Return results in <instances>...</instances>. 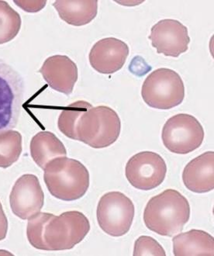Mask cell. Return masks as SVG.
I'll list each match as a JSON object with an SVG mask.
<instances>
[{
  "label": "cell",
  "mask_w": 214,
  "mask_h": 256,
  "mask_svg": "<svg viewBox=\"0 0 214 256\" xmlns=\"http://www.w3.org/2000/svg\"><path fill=\"white\" fill-rule=\"evenodd\" d=\"M54 214L48 213H39L28 219L26 236L30 244L36 250H44L43 236L45 224Z\"/></svg>",
  "instance_id": "44dd1931"
},
{
  "label": "cell",
  "mask_w": 214,
  "mask_h": 256,
  "mask_svg": "<svg viewBox=\"0 0 214 256\" xmlns=\"http://www.w3.org/2000/svg\"><path fill=\"white\" fill-rule=\"evenodd\" d=\"M21 9L28 12H36L46 6V1H14Z\"/></svg>",
  "instance_id": "603a6c76"
},
{
  "label": "cell",
  "mask_w": 214,
  "mask_h": 256,
  "mask_svg": "<svg viewBox=\"0 0 214 256\" xmlns=\"http://www.w3.org/2000/svg\"><path fill=\"white\" fill-rule=\"evenodd\" d=\"M163 144L172 153L186 154L202 144L204 130L192 115L180 114L168 120L162 134Z\"/></svg>",
  "instance_id": "ba28073f"
},
{
  "label": "cell",
  "mask_w": 214,
  "mask_h": 256,
  "mask_svg": "<svg viewBox=\"0 0 214 256\" xmlns=\"http://www.w3.org/2000/svg\"><path fill=\"white\" fill-rule=\"evenodd\" d=\"M90 230L88 218L80 212L53 215L44 230V251L72 250L80 244Z\"/></svg>",
  "instance_id": "277c9868"
},
{
  "label": "cell",
  "mask_w": 214,
  "mask_h": 256,
  "mask_svg": "<svg viewBox=\"0 0 214 256\" xmlns=\"http://www.w3.org/2000/svg\"><path fill=\"white\" fill-rule=\"evenodd\" d=\"M8 232V220L0 202V240H4Z\"/></svg>",
  "instance_id": "cb8c5ba5"
},
{
  "label": "cell",
  "mask_w": 214,
  "mask_h": 256,
  "mask_svg": "<svg viewBox=\"0 0 214 256\" xmlns=\"http://www.w3.org/2000/svg\"><path fill=\"white\" fill-rule=\"evenodd\" d=\"M92 108L90 102L78 100L64 108L59 116L58 126L66 137L76 140V128L78 120L88 109Z\"/></svg>",
  "instance_id": "d6986e66"
},
{
  "label": "cell",
  "mask_w": 214,
  "mask_h": 256,
  "mask_svg": "<svg viewBox=\"0 0 214 256\" xmlns=\"http://www.w3.org/2000/svg\"><path fill=\"white\" fill-rule=\"evenodd\" d=\"M24 91L21 74L0 58V132L12 130L18 125Z\"/></svg>",
  "instance_id": "8992f818"
},
{
  "label": "cell",
  "mask_w": 214,
  "mask_h": 256,
  "mask_svg": "<svg viewBox=\"0 0 214 256\" xmlns=\"http://www.w3.org/2000/svg\"><path fill=\"white\" fill-rule=\"evenodd\" d=\"M120 130V119L116 111L109 106H92L78 120L76 140L94 148H104L116 142Z\"/></svg>",
  "instance_id": "3957f363"
},
{
  "label": "cell",
  "mask_w": 214,
  "mask_h": 256,
  "mask_svg": "<svg viewBox=\"0 0 214 256\" xmlns=\"http://www.w3.org/2000/svg\"><path fill=\"white\" fill-rule=\"evenodd\" d=\"M182 181L188 190L197 194L210 192L214 188V152H208L187 164Z\"/></svg>",
  "instance_id": "5bb4252c"
},
{
  "label": "cell",
  "mask_w": 214,
  "mask_h": 256,
  "mask_svg": "<svg viewBox=\"0 0 214 256\" xmlns=\"http://www.w3.org/2000/svg\"><path fill=\"white\" fill-rule=\"evenodd\" d=\"M142 96L145 104L158 110L178 106L185 97V86L180 74L170 68H158L144 82Z\"/></svg>",
  "instance_id": "5b68a950"
},
{
  "label": "cell",
  "mask_w": 214,
  "mask_h": 256,
  "mask_svg": "<svg viewBox=\"0 0 214 256\" xmlns=\"http://www.w3.org/2000/svg\"><path fill=\"white\" fill-rule=\"evenodd\" d=\"M134 256H166L164 248L157 240L149 236H140L136 240L134 248Z\"/></svg>",
  "instance_id": "7402d4cb"
},
{
  "label": "cell",
  "mask_w": 214,
  "mask_h": 256,
  "mask_svg": "<svg viewBox=\"0 0 214 256\" xmlns=\"http://www.w3.org/2000/svg\"><path fill=\"white\" fill-rule=\"evenodd\" d=\"M190 218L188 200L171 189L152 198L144 212L146 227L156 234L167 237L180 233Z\"/></svg>",
  "instance_id": "6da1fadb"
},
{
  "label": "cell",
  "mask_w": 214,
  "mask_h": 256,
  "mask_svg": "<svg viewBox=\"0 0 214 256\" xmlns=\"http://www.w3.org/2000/svg\"><path fill=\"white\" fill-rule=\"evenodd\" d=\"M44 80L54 90L68 96L78 80V68L70 58L54 56L48 58L39 70Z\"/></svg>",
  "instance_id": "4fadbf2b"
},
{
  "label": "cell",
  "mask_w": 214,
  "mask_h": 256,
  "mask_svg": "<svg viewBox=\"0 0 214 256\" xmlns=\"http://www.w3.org/2000/svg\"><path fill=\"white\" fill-rule=\"evenodd\" d=\"M12 213L22 220H28L42 210L44 195L36 176L26 174L14 184L10 196Z\"/></svg>",
  "instance_id": "30bf717a"
},
{
  "label": "cell",
  "mask_w": 214,
  "mask_h": 256,
  "mask_svg": "<svg viewBox=\"0 0 214 256\" xmlns=\"http://www.w3.org/2000/svg\"><path fill=\"white\" fill-rule=\"evenodd\" d=\"M134 205L132 200L120 192H107L97 206L100 227L107 234L120 237L129 232L134 218Z\"/></svg>",
  "instance_id": "52a82bcc"
},
{
  "label": "cell",
  "mask_w": 214,
  "mask_h": 256,
  "mask_svg": "<svg viewBox=\"0 0 214 256\" xmlns=\"http://www.w3.org/2000/svg\"><path fill=\"white\" fill-rule=\"evenodd\" d=\"M148 38L158 54L178 58L187 52L190 38L188 28L176 20H162L152 26Z\"/></svg>",
  "instance_id": "8fae6325"
},
{
  "label": "cell",
  "mask_w": 214,
  "mask_h": 256,
  "mask_svg": "<svg viewBox=\"0 0 214 256\" xmlns=\"http://www.w3.org/2000/svg\"><path fill=\"white\" fill-rule=\"evenodd\" d=\"M173 253L176 256H214V239L208 232L191 230L174 236Z\"/></svg>",
  "instance_id": "9a60e30c"
},
{
  "label": "cell",
  "mask_w": 214,
  "mask_h": 256,
  "mask_svg": "<svg viewBox=\"0 0 214 256\" xmlns=\"http://www.w3.org/2000/svg\"><path fill=\"white\" fill-rule=\"evenodd\" d=\"M30 149L34 161L42 170H44L45 166L54 158L67 156L62 142L49 132H40L34 135Z\"/></svg>",
  "instance_id": "e0dca14e"
},
{
  "label": "cell",
  "mask_w": 214,
  "mask_h": 256,
  "mask_svg": "<svg viewBox=\"0 0 214 256\" xmlns=\"http://www.w3.org/2000/svg\"><path fill=\"white\" fill-rule=\"evenodd\" d=\"M44 178L53 196L64 201L80 199L90 187V173L82 163L59 157L45 166Z\"/></svg>",
  "instance_id": "7a4b0ae2"
},
{
  "label": "cell",
  "mask_w": 214,
  "mask_h": 256,
  "mask_svg": "<svg viewBox=\"0 0 214 256\" xmlns=\"http://www.w3.org/2000/svg\"><path fill=\"white\" fill-rule=\"evenodd\" d=\"M128 44L115 38L98 40L90 50V64L101 74H112L120 70L129 56Z\"/></svg>",
  "instance_id": "7c38bea8"
},
{
  "label": "cell",
  "mask_w": 214,
  "mask_h": 256,
  "mask_svg": "<svg viewBox=\"0 0 214 256\" xmlns=\"http://www.w3.org/2000/svg\"><path fill=\"white\" fill-rule=\"evenodd\" d=\"M167 166L162 156L152 152H142L130 158L125 168L126 178L136 189L152 190L162 184Z\"/></svg>",
  "instance_id": "9c48e42d"
},
{
  "label": "cell",
  "mask_w": 214,
  "mask_h": 256,
  "mask_svg": "<svg viewBox=\"0 0 214 256\" xmlns=\"http://www.w3.org/2000/svg\"><path fill=\"white\" fill-rule=\"evenodd\" d=\"M53 6L60 19L76 26L88 24L98 12L97 0H58Z\"/></svg>",
  "instance_id": "2e32d148"
},
{
  "label": "cell",
  "mask_w": 214,
  "mask_h": 256,
  "mask_svg": "<svg viewBox=\"0 0 214 256\" xmlns=\"http://www.w3.org/2000/svg\"><path fill=\"white\" fill-rule=\"evenodd\" d=\"M21 153V134L14 130L0 132V168L10 167L19 160Z\"/></svg>",
  "instance_id": "ac0fdd59"
},
{
  "label": "cell",
  "mask_w": 214,
  "mask_h": 256,
  "mask_svg": "<svg viewBox=\"0 0 214 256\" xmlns=\"http://www.w3.org/2000/svg\"><path fill=\"white\" fill-rule=\"evenodd\" d=\"M21 28L20 14L5 1H0V44L16 38Z\"/></svg>",
  "instance_id": "ffe728a7"
}]
</instances>
